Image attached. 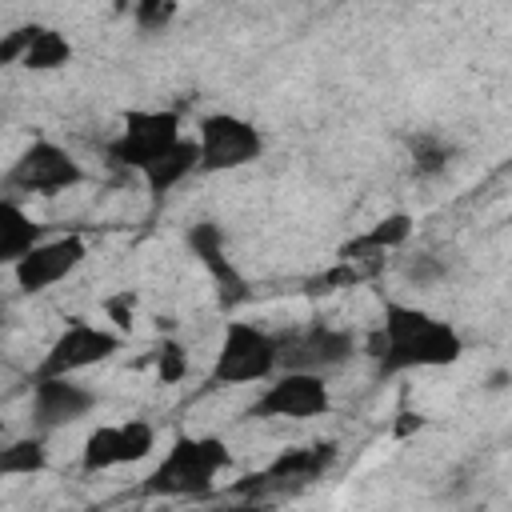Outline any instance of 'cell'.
Listing matches in <instances>:
<instances>
[{
    "instance_id": "cell-25",
    "label": "cell",
    "mask_w": 512,
    "mask_h": 512,
    "mask_svg": "<svg viewBox=\"0 0 512 512\" xmlns=\"http://www.w3.org/2000/svg\"><path fill=\"white\" fill-rule=\"evenodd\" d=\"M20 56H24V28H12V32L0 36V64L20 68Z\"/></svg>"
},
{
    "instance_id": "cell-23",
    "label": "cell",
    "mask_w": 512,
    "mask_h": 512,
    "mask_svg": "<svg viewBox=\"0 0 512 512\" xmlns=\"http://www.w3.org/2000/svg\"><path fill=\"white\" fill-rule=\"evenodd\" d=\"M132 312H136V292H116L104 300V316L116 324V332H132Z\"/></svg>"
},
{
    "instance_id": "cell-5",
    "label": "cell",
    "mask_w": 512,
    "mask_h": 512,
    "mask_svg": "<svg viewBox=\"0 0 512 512\" xmlns=\"http://www.w3.org/2000/svg\"><path fill=\"white\" fill-rule=\"evenodd\" d=\"M84 180H88V172L76 160V152L64 148L60 140H52V136H36L12 160V168L4 172L8 196H16V192H24V196H60V192H68Z\"/></svg>"
},
{
    "instance_id": "cell-19",
    "label": "cell",
    "mask_w": 512,
    "mask_h": 512,
    "mask_svg": "<svg viewBox=\"0 0 512 512\" xmlns=\"http://www.w3.org/2000/svg\"><path fill=\"white\" fill-rule=\"evenodd\" d=\"M456 144H448L436 132H412L408 136V168L416 180H440L452 168Z\"/></svg>"
},
{
    "instance_id": "cell-3",
    "label": "cell",
    "mask_w": 512,
    "mask_h": 512,
    "mask_svg": "<svg viewBox=\"0 0 512 512\" xmlns=\"http://www.w3.org/2000/svg\"><path fill=\"white\" fill-rule=\"evenodd\" d=\"M280 376V336L252 324V320H228L212 356V368L204 376V392L260 384Z\"/></svg>"
},
{
    "instance_id": "cell-24",
    "label": "cell",
    "mask_w": 512,
    "mask_h": 512,
    "mask_svg": "<svg viewBox=\"0 0 512 512\" xmlns=\"http://www.w3.org/2000/svg\"><path fill=\"white\" fill-rule=\"evenodd\" d=\"M444 272H448V264H444L440 256H432V252H424V256H416V260L408 264V280H412L416 288H428V284H436Z\"/></svg>"
},
{
    "instance_id": "cell-6",
    "label": "cell",
    "mask_w": 512,
    "mask_h": 512,
    "mask_svg": "<svg viewBox=\"0 0 512 512\" xmlns=\"http://www.w3.org/2000/svg\"><path fill=\"white\" fill-rule=\"evenodd\" d=\"M360 336L344 324H328V320H312L304 328H292L280 336V372H312V376H328L336 368H344L356 352H360Z\"/></svg>"
},
{
    "instance_id": "cell-14",
    "label": "cell",
    "mask_w": 512,
    "mask_h": 512,
    "mask_svg": "<svg viewBox=\"0 0 512 512\" xmlns=\"http://www.w3.org/2000/svg\"><path fill=\"white\" fill-rule=\"evenodd\" d=\"M196 172H200V140L196 136H184L176 148H168L160 160H152L140 172V180H144V188H148L152 200H164V196H172Z\"/></svg>"
},
{
    "instance_id": "cell-2",
    "label": "cell",
    "mask_w": 512,
    "mask_h": 512,
    "mask_svg": "<svg viewBox=\"0 0 512 512\" xmlns=\"http://www.w3.org/2000/svg\"><path fill=\"white\" fill-rule=\"evenodd\" d=\"M232 464V448L220 436L176 432L160 464L144 476L148 496H208L216 476Z\"/></svg>"
},
{
    "instance_id": "cell-18",
    "label": "cell",
    "mask_w": 512,
    "mask_h": 512,
    "mask_svg": "<svg viewBox=\"0 0 512 512\" xmlns=\"http://www.w3.org/2000/svg\"><path fill=\"white\" fill-rule=\"evenodd\" d=\"M412 232H416L412 212H388L368 232H360L352 244H344L340 248V260H356L360 252H396V248H404L412 240Z\"/></svg>"
},
{
    "instance_id": "cell-12",
    "label": "cell",
    "mask_w": 512,
    "mask_h": 512,
    "mask_svg": "<svg viewBox=\"0 0 512 512\" xmlns=\"http://www.w3.org/2000/svg\"><path fill=\"white\" fill-rule=\"evenodd\" d=\"M100 404L96 388L80 384L76 376H32V400H28V416L32 428L40 436L68 428L76 420H84L92 408Z\"/></svg>"
},
{
    "instance_id": "cell-21",
    "label": "cell",
    "mask_w": 512,
    "mask_h": 512,
    "mask_svg": "<svg viewBox=\"0 0 512 512\" xmlns=\"http://www.w3.org/2000/svg\"><path fill=\"white\" fill-rule=\"evenodd\" d=\"M128 16L144 36H156V32H168V24L180 16V4L176 0H136L128 8Z\"/></svg>"
},
{
    "instance_id": "cell-22",
    "label": "cell",
    "mask_w": 512,
    "mask_h": 512,
    "mask_svg": "<svg viewBox=\"0 0 512 512\" xmlns=\"http://www.w3.org/2000/svg\"><path fill=\"white\" fill-rule=\"evenodd\" d=\"M188 376V352L176 336H164L156 344V380L160 384H180Z\"/></svg>"
},
{
    "instance_id": "cell-13",
    "label": "cell",
    "mask_w": 512,
    "mask_h": 512,
    "mask_svg": "<svg viewBox=\"0 0 512 512\" xmlns=\"http://www.w3.org/2000/svg\"><path fill=\"white\" fill-rule=\"evenodd\" d=\"M184 244H188V252L200 260V268L208 272V280L216 284V296H220L224 308H236V304H244V300L252 296L244 272H240L236 260L228 256V240H224V232H220L216 220H196V224L184 232Z\"/></svg>"
},
{
    "instance_id": "cell-15",
    "label": "cell",
    "mask_w": 512,
    "mask_h": 512,
    "mask_svg": "<svg viewBox=\"0 0 512 512\" xmlns=\"http://www.w3.org/2000/svg\"><path fill=\"white\" fill-rule=\"evenodd\" d=\"M44 236L40 220H32V212L16 200V196H4L0 200V264L12 268L16 260H24Z\"/></svg>"
},
{
    "instance_id": "cell-8",
    "label": "cell",
    "mask_w": 512,
    "mask_h": 512,
    "mask_svg": "<svg viewBox=\"0 0 512 512\" xmlns=\"http://www.w3.org/2000/svg\"><path fill=\"white\" fill-rule=\"evenodd\" d=\"M120 344H124L120 332L76 316L56 332V340L48 344V352L40 356L32 376H80V372H88L96 364H108L120 352Z\"/></svg>"
},
{
    "instance_id": "cell-20",
    "label": "cell",
    "mask_w": 512,
    "mask_h": 512,
    "mask_svg": "<svg viewBox=\"0 0 512 512\" xmlns=\"http://www.w3.org/2000/svg\"><path fill=\"white\" fill-rule=\"evenodd\" d=\"M52 456H48V440L40 432H28L20 440H12L8 448H0V472L4 476H40L48 472Z\"/></svg>"
},
{
    "instance_id": "cell-10",
    "label": "cell",
    "mask_w": 512,
    "mask_h": 512,
    "mask_svg": "<svg viewBox=\"0 0 512 512\" xmlns=\"http://www.w3.org/2000/svg\"><path fill=\"white\" fill-rule=\"evenodd\" d=\"M156 448V428L152 420H120V424H96L88 436H84V448H80V468L88 476L96 472H112V468H124V464H140L148 460Z\"/></svg>"
},
{
    "instance_id": "cell-1",
    "label": "cell",
    "mask_w": 512,
    "mask_h": 512,
    "mask_svg": "<svg viewBox=\"0 0 512 512\" xmlns=\"http://www.w3.org/2000/svg\"><path fill=\"white\" fill-rule=\"evenodd\" d=\"M364 352L372 356L376 376L392 380L404 372L452 368L464 356V336L456 324L432 316L428 308H416L404 300H384L380 324L368 332Z\"/></svg>"
},
{
    "instance_id": "cell-27",
    "label": "cell",
    "mask_w": 512,
    "mask_h": 512,
    "mask_svg": "<svg viewBox=\"0 0 512 512\" xmlns=\"http://www.w3.org/2000/svg\"><path fill=\"white\" fill-rule=\"evenodd\" d=\"M508 168H512V152H508Z\"/></svg>"
},
{
    "instance_id": "cell-26",
    "label": "cell",
    "mask_w": 512,
    "mask_h": 512,
    "mask_svg": "<svg viewBox=\"0 0 512 512\" xmlns=\"http://www.w3.org/2000/svg\"><path fill=\"white\" fill-rule=\"evenodd\" d=\"M508 384H512V372H508V368H492V372H488V380H484V388H488V392H504Z\"/></svg>"
},
{
    "instance_id": "cell-4",
    "label": "cell",
    "mask_w": 512,
    "mask_h": 512,
    "mask_svg": "<svg viewBox=\"0 0 512 512\" xmlns=\"http://www.w3.org/2000/svg\"><path fill=\"white\" fill-rule=\"evenodd\" d=\"M184 140V116L176 108H132L124 112V128L108 140L104 156L124 172H144L168 148Z\"/></svg>"
},
{
    "instance_id": "cell-7",
    "label": "cell",
    "mask_w": 512,
    "mask_h": 512,
    "mask_svg": "<svg viewBox=\"0 0 512 512\" xmlns=\"http://www.w3.org/2000/svg\"><path fill=\"white\" fill-rule=\"evenodd\" d=\"M196 140H200V172H208V176L248 168L268 148L264 132L252 120L236 116V112H208V116H200Z\"/></svg>"
},
{
    "instance_id": "cell-9",
    "label": "cell",
    "mask_w": 512,
    "mask_h": 512,
    "mask_svg": "<svg viewBox=\"0 0 512 512\" xmlns=\"http://www.w3.org/2000/svg\"><path fill=\"white\" fill-rule=\"evenodd\" d=\"M328 412H332L328 376H312V372H280L248 404L252 420H292V424H304Z\"/></svg>"
},
{
    "instance_id": "cell-11",
    "label": "cell",
    "mask_w": 512,
    "mask_h": 512,
    "mask_svg": "<svg viewBox=\"0 0 512 512\" xmlns=\"http://www.w3.org/2000/svg\"><path fill=\"white\" fill-rule=\"evenodd\" d=\"M88 260V240L80 232H64V236H48L40 240L24 260L12 264V280L24 296H40L56 284H64L80 264Z\"/></svg>"
},
{
    "instance_id": "cell-17",
    "label": "cell",
    "mask_w": 512,
    "mask_h": 512,
    "mask_svg": "<svg viewBox=\"0 0 512 512\" xmlns=\"http://www.w3.org/2000/svg\"><path fill=\"white\" fill-rule=\"evenodd\" d=\"M336 460V444L324 440V444H304V448H284L256 480H296V484H308L316 476H324Z\"/></svg>"
},
{
    "instance_id": "cell-16",
    "label": "cell",
    "mask_w": 512,
    "mask_h": 512,
    "mask_svg": "<svg viewBox=\"0 0 512 512\" xmlns=\"http://www.w3.org/2000/svg\"><path fill=\"white\" fill-rule=\"evenodd\" d=\"M24 28V56L20 68L28 72H60L72 64V40L52 24H20Z\"/></svg>"
}]
</instances>
